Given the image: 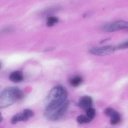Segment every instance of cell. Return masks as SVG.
Returning a JSON list of instances; mask_svg holds the SVG:
<instances>
[{
    "mask_svg": "<svg viewBox=\"0 0 128 128\" xmlns=\"http://www.w3.org/2000/svg\"><path fill=\"white\" fill-rule=\"evenodd\" d=\"M128 28V22L118 21L105 25L103 29L106 32H113L121 30H127Z\"/></svg>",
    "mask_w": 128,
    "mask_h": 128,
    "instance_id": "277c9868",
    "label": "cell"
},
{
    "mask_svg": "<svg viewBox=\"0 0 128 128\" xmlns=\"http://www.w3.org/2000/svg\"><path fill=\"white\" fill-rule=\"evenodd\" d=\"M68 100L60 107L51 112L46 113L47 118L52 122H56L61 118L67 112L69 106Z\"/></svg>",
    "mask_w": 128,
    "mask_h": 128,
    "instance_id": "3957f363",
    "label": "cell"
},
{
    "mask_svg": "<svg viewBox=\"0 0 128 128\" xmlns=\"http://www.w3.org/2000/svg\"><path fill=\"white\" fill-rule=\"evenodd\" d=\"M104 113L106 116L110 118V123L112 125L118 124L121 121L120 114L118 111L111 108L105 109Z\"/></svg>",
    "mask_w": 128,
    "mask_h": 128,
    "instance_id": "52a82bcc",
    "label": "cell"
},
{
    "mask_svg": "<svg viewBox=\"0 0 128 128\" xmlns=\"http://www.w3.org/2000/svg\"><path fill=\"white\" fill-rule=\"evenodd\" d=\"M59 21L58 17L54 16H49L47 18L46 25L48 27H52L58 22Z\"/></svg>",
    "mask_w": 128,
    "mask_h": 128,
    "instance_id": "7c38bea8",
    "label": "cell"
},
{
    "mask_svg": "<svg viewBox=\"0 0 128 128\" xmlns=\"http://www.w3.org/2000/svg\"><path fill=\"white\" fill-rule=\"evenodd\" d=\"M3 120V117L2 116V114L0 112V123L2 122Z\"/></svg>",
    "mask_w": 128,
    "mask_h": 128,
    "instance_id": "ac0fdd59",
    "label": "cell"
},
{
    "mask_svg": "<svg viewBox=\"0 0 128 128\" xmlns=\"http://www.w3.org/2000/svg\"><path fill=\"white\" fill-rule=\"evenodd\" d=\"M9 79L13 82H20L24 79V76L22 72L16 71L10 74L9 76Z\"/></svg>",
    "mask_w": 128,
    "mask_h": 128,
    "instance_id": "9c48e42d",
    "label": "cell"
},
{
    "mask_svg": "<svg viewBox=\"0 0 128 128\" xmlns=\"http://www.w3.org/2000/svg\"><path fill=\"white\" fill-rule=\"evenodd\" d=\"M68 92L63 86H56L50 92L46 98V111L51 112L61 106L67 100Z\"/></svg>",
    "mask_w": 128,
    "mask_h": 128,
    "instance_id": "6da1fadb",
    "label": "cell"
},
{
    "mask_svg": "<svg viewBox=\"0 0 128 128\" xmlns=\"http://www.w3.org/2000/svg\"><path fill=\"white\" fill-rule=\"evenodd\" d=\"M127 30V31H128V29H127V30Z\"/></svg>",
    "mask_w": 128,
    "mask_h": 128,
    "instance_id": "7402d4cb",
    "label": "cell"
},
{
    "mask_svg": "<svg viewBox=\"0 0 128 128\" xmlns=\"http://www.w3.org/2000/svg\"><path fill=\"white\" fill-rule=\"evenodd\" d=\"M91 14H92V13L91 12L86 13L84 15V17H87V16H90Z\"/></svg>",
    "mask_w": 128,
    "mask_h": 128,
    "instance_id": "d6986e66",
    "label": "cell"
},
{
    "mask_svg": "<svg viewBox=\"0 0 128 128\" xmlns=\"http://www.w3.org/2000/svg\"><path fill=\"white\" fill-rule=\"evenodd\" d=\"M86 116L91 121H92L95 117L96 114V112L95 109L92 108H91L87 110L86 111Z\"/></svg>",
    "mask_w": 128,
    "mask_h": 128,
    "instance_id": "5bb4252c",
    "label": "cell"
},
{
    "mask_svg": "<svg viewBox=\"0 0 128 128\" xmlns=\"http://www.w3.org/2000/svg\"><path fill=\"white\" fill-rule=\"evenodd\" d=\"M116 47L114 46H108L102 47H93L90 50L92 54L97 56H104L112 54L116 51Z\"/></svg>",
    "mask_w": 128,
    "mask_h": 128,
    "instance_id": "8992f818",
    "label": "cell"
},
{
    "mask_svg": "<svg viewBox=\"0 0 128 128\" xmlns=\"http://www.w3.org/2000/svg\"><path fill=\"white\" fill-rule=\"evenodd\" d=\"M1 88H2L1 86L0 85V91L1 90Z\"/></svg>",
    "mask_w": 128,
    "mask_h": 128,
    "instance_id": "ffe728a7",
    "label": "cell"
},
{
    "mask_svg": "<svg viewBox=\"0 0 128 128\" xmlns=\"http://www.w3.org/2000/svg\"><path fill=\"white\" fill-rule=\"evenodd\" d=\"M24 97V92L18 87L9 86L5 88L0 92V109L11 106Z\"/></svg>",
    "mask_w": 128,
    "mask_h": 128,
    "instance_id": "7a4b0ae2",
    "label": "cell"
},
{
    "mask_svg": "<svg viewBox=\"0 0 128 128\" xmlns=\"http://www.w3.org/2000/svg\"><path fill=\"white\" fill-rule=\"evenodd\" d=\"M62 9L61 7L60 6H53L47 8L41 12L40 15L42 16H49L52 14L54 13L55 12L59 11Z\"/></svg>",
    "mask_w": 128,
    "mask_h": 128,
    "instance_id": "30bf717a",
    "label": "cell"
},
{
    "mask_svg": "<svg viewBox=\"0 0 128 128\" xmlns=\"http://www.w3.org/2000/svg\"><path fill=\"white\" fill-rule=\"evenodd\" d=\"M14 29L12 28H7L2 29L1 31V33L2 34H8V33H11L13 32Z\"/></svg>",
    "mask_w": 128,
    "mask_h": 128,
    "instance_id": "2e32d148",
    "label": "cell"
},
{
    "mask_svg": "<svg viewBox=\"0 0 128 128\" xmlns=\"http://www.w3.org/2000/svg\"><path fill=\"white\" fill-rule=\"evenodd\" d=\"M77 121L80 124H86L92 122L86 116L80 115L77 118Z\"/></svg>",
    "mask_w": 128,
    "mask_h": 128,
    "instance_id": "4fadbf2b",
    "label": "cell"
},
{
    "mask_svg": "<svg viewBox=\"0 0 128 128\" xmlns=\"http://www.w3.org/2000/svg\"><path fill=\"white\" fill-rule=\"evenodd\" d=\"M83 79L80 75H76L71 78L70 80V85L74 87H77L82 82Z\"/></svg>",
    "mask_w": 128,
    "mask_h": 128,
    "instance_id": "8fae6325",
    "label": "cell"
},
{
    "mask_svg": "<svg viewBox=\"0 0 128 128\" xmlns=\"http://www.w3.org/2000/svg\"><path fill=\"white\" fill-rule=\"evenodd\" d=\"M93 100L90 96H85L80 98L78 103L80 108L86 111L89 108H92Z\"/></svg>",
    "mask_w": 128,
    "mask_h": 128,
    "instance_id": "ba28073f",
    "label": "cell"
},
{
    "mask_svg": "<svg viewBox=\"0 0 128 128\" xmlns=\"http://www.w3.org/2000/svg\"><path fill=\"white\" fill-rule=\"evenodd\" d=\"M34 116V113L30 109H26L22 112L17 114L13 116L11 120V123L16 124L19 122H26Z\"/></svg>",
    "mask_w": 128,
    "mask_h": 128,
    "instance_id": "5b68a950",
    "label": "cell"
},
{
    "mask_svg": "<svg viewBox=\"0 0 128 128\" xmlns=\"http://www.w3.org/2000/svg\"><path fill=\"white\" fill-rule=\"evenodd\" d=\"M0 67H1V65H0Z\"/></svg>",
    "mask_w": 128,
    "mask_h": 128,
    "instance_id": "44dd1931",
    "label": "cell"
},
{
    "mask_svg": "<svg viewBox=\"0 0 128 128\" xmlns=\"http://www.w3.org/2000/svg\"><path fill=\"white\" fill-rule=\"evenodd\" d=\"M110 40H111V38H106V39H104V40H101L100 42V43L101 44H102L106 42L110 41Z\"/></svg>",
    "mask_w": 128,
    "mask_h": 128,
    "instance_id": "e0dca14e",
    "label": "cell"
},
{
    "mask_svg": "<svg viewBox=\"0 0 128 128\" xmlns=\"http://www.w3.org/2000/svg\"><path fill=\"white\" fill-rule=\"evenodd\" d=\"M116 47V48L119 49H124L128 48V40L120 44Z\"/></svg>",
    "mask_w": 128,
    "mask_h": 128,
    "instance_id": "9a60e30c",
    "label": "cell"
}]
</instances>
